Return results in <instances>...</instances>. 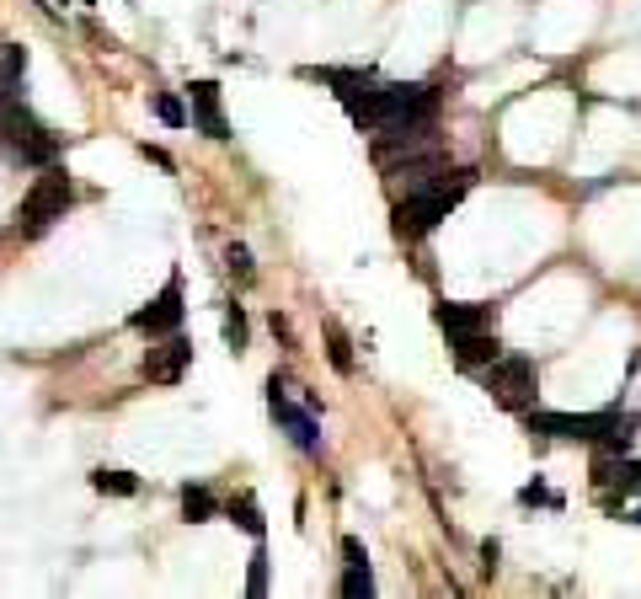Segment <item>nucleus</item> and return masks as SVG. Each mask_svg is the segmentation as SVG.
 Returning a JSON list of instances; mask_svg holds the SVG:
<instances>
[{
	"instance_id": "0eeeda50",
	"label": "nucleus",
	"mask_w": 641,
	"mask_h": 599,
	"mask_svg": "<svg viewBox=\"0 0 641 599\" xmlns=\"http://www.w3.org/2000/svg\"><path fill=\"white\" fill-rule=\"evenodd\" d=\"M187 364H193V343H187L182 332H166L161 343L145 353V380L150 386H177L187 375Z\"/></svg>"
},
{
	"instance_id": "423d86ee",
	"label": "nucleus",
	"mask_w": 641,
	"mask_h": 599,
	"mask_svg": "<svg viewBox=\"0 0 641 599\" xmlns=\"http://www.w3.org/2000/svg\"><path fill=\"white\" fill-rule=\"evenodd\" d=\"M182 311H187V305H182V279L171 273L161 295H155V300L145 305V311H134V316H129V327H134V332H150V337H166V332H177V327H182Z\"/></svg>"
},
{
	"instance_id": "5701e85b",
	"label": "nucleus",
	"mask_w": 641,
	"mask_h": 599,
	"mask_svg": "<svg viewBox=\"0 0 641 599\" xmlns=\"http://www.w3.org/2000/svg\"><path fill=\"white\" fill-rule=\"evenodd\" d=\"M268 327H273V337H284V343H289V337H294V332H289V321H284V316H278V311L268 316Z\"/></svg>"
},
{
	"instance_id": "1a4fd4ad",
	"label": "nucleus",
	"mask_w": 641,
	"mask_h": 599,
	"mask_svg": "<svg viewBox=\"0 0 641 599\" xmlns=\"http://www.w3.org/2000/svg\"><path fill=\"white\" fill-rule=\"evenodd\" d=\"M449 343H455V364H460V370H487L492 359H503V343H497L487 327H476V332H449Z\"/></svg>"
},
{
	"instance_id": "dca6fc26",
	"label": "nucleus",
	"mask_w": 641,
	"mask_h": 599,
	"mask_svg": "<svg viewBox=\"0 0 641 599\" xmlns=\"http://www.w3.org/2000/svg\"><path fill=\"white\" fill-rule=\"evenodd\" d=\"M326 359H332L337 375H353V348H348V337H342V327H326Z\"/></svg>"
},
{
	"instance_id": "9b49d317",
	"label": "nucleus",
	"mask_w": 641,
	"mask_h": 599,
	"mask_svg": "<svg viewBox=\"0 0 641 599\" xmlns=\"http://www.w3.org/2000/svg\"><path fill=\"white\" fill-rule=\"evenodd\" d=\"M342 594L348 599H369L374 594V567H369V557H364V546L353 541H342Z\"/></svg>"
},
{
	"instance_id": "6ab92c4d",
	"label": "nucleus",
	"mask_w": 641,
	"mask_h": 599,
	"mask_svg": "<svg viewBox=\"0 0 641 599\" xmlns=\"http://www.w3.org/2000/svg\"><path fill=\"white\" fill-rule=\"evenodd\" d=\"M155 118H161V124H171V129H182V124H187V107L171 97V91H161V97H155Z\"/></svg>"
},
{
	"instance_id": "f257e3e1",
	"label": "nucleus",
	"mask_w": 641,
	"mask_h": 599,
	"mask_svg": "<svg viewBox=\"0 0 641 599\" xmlns=\"http://www.w3.org/2000/svg\"><path fill=\"white\" fill-rule=\"evenodd\" d=\"M476 188V172L471 166H460V172H444L433 182H422V188H412L396 204V230L401 236H428L439 220H449V214L460 209V198Z\"/></svg>"
},
{
	"instance_id": "2eb2a0df",
	"label": "nucleus",
	"mask_w": 641,
	"mask_h": 599,
	"mask_svg": "<svg viewBox=\"0 0 641 599\" xmlns=\"http://www.w3.org/2000/svg\"><path fill=\"white\" fill-rule=\"evenodd\" d=\"M225 514L236 519V525H241L246 535H257V541H262V530H268V519H262V509H257V498H236V503H230Z\"/></svg>"
},
{
	"instance_id": "f03ea898",
	"label": "nucleus",
	"mask_w": 641,
	"mask_h": 599,
	"mask_svg": "<svg viewBox=\"0 0 641 599\" xmlns=\"http://www.w3.org/2000/svg\"><path fill=\"white\" fill-rule=\"evenodd\" d=\"M0 145H6L22 166H54L59 150H65V140H59V134L43 124V118L22 97L0 107Z\"/></svg>"
},
{
	"instance_id": "6e6552de",
	"label": "nucleus",
	"mask_w": 641,
	"mask_h": 599,
	"mask_svg": "<svg viewBox=\"0 0 641 599\" xmlns=\"http://www.w3.org/2000/svg\"><path fill=\"white\" fill-rule=\"evenodd\" d=\"M268 407H273V418L289 428V439L300 444V450H321V423H316V407L289 402L278 380H268Z\"/></svg>"
},
{
	"instance_id": "393cba45",
	"label": "nucleus",
	"mask_w": 641,
	"mask_h": 599,
	"mask_svg": "<svg viewBox=\"0 0 641 599\" xmlns=\"http://www.w3.org/2000/svg\"><path fill=\"white\" fill-rule=\"evenodd\" d=\"M0 49H6V38H0Z\"/></svg>"
},
{
	"instance_id": "f3484780",
	"label": "nucleus",
	"mask_w": 641,
	"mask_h": 599,
	"mask_svg": "<svg viewBox=\"0 0 641 599\" xmlns=\"http://www.w3.org/2000/svg\"><path fill=\"white\" fill-rule=\"evenodd\" d=\"M225 263H230V273H236L241 284H252V279H257V263H252V252H246L241 241H230V247H225Z\"/></svg>"
},
{
	"instance_id": "ddd939ff",
	"label": "nucleus",
	"mask_w": 641,
	"mask_h": 599,
	"mask_svg": "<svg viewBox=\"0 0 641 599\" xmlns=\"http://www.w3.org/2000/svg\"><path fill=\"white\" fill-rule=\"evenodd\" d=\"M214 514H220V498H214L209 487H182V519L187 525H209Z\"/></svg>"
},
{
	"instance_id": "9d476101",
	"label": "nucleus",
	"mask_w": 641,
	"mask_h": 599,
	"mask_svg": "<svg viewBox=\"0 0 641 599\" xmlns=\"http://www.w3.org/2000/svg\"><path fill=\"white\" fill-rule=\"evenodd\" d=\"M193 124L209 134V140H230V124H225V107H220V86L214 81H193Z\"/></svg>"
},
{
	"instance_id": "39448f33",
	"label": "nucleus",
	"mask_w": 641,
	"mask_h": 599,
	"mask_svg": "<svg viewBox=\"0 0 641 599\" xmlns=\"http://www.w3.org/2000/svg\"><path fill=\"white\" fill-rule=\"evenodd\" d=\"M487 391L503 402L508 412H529L535 407V359H492L487 364Z\"/></svg>"
},
{
	"instance_id": "a211bd4d",
	"label": "nucleus",
	"mask_w": 641,
	"mask_h": 599,
	"mask_svg": "<svg viewBox=\"0 0 641 599\" xmlns=\"http://www.w3.org/2000/svg\"><path fill=\"white\" fill-rule=\"evenodd\" d=\"M225 343L230 348H246V311H241V305H225Z\"/></svg>"
},
{
	"instance_id": "20e7f679",
	"label": "nucleus",
	"mask_w": 641,
	"mask_h": 599,
	"mask_svg": "<svg viewBox=\"0 0 641 599\" xmlns=\"http://www.w3.org/2000/svg\"><path fill=\"white\" fill-rule=\"evenodd\" d=\"M620 412H524L529 434H545V439H583V444H599L609 428H615Z\"/></svg>"
},
{
	"instance_id": "aec40b11",
	"label": "nucleus",
	"mask_w": 641,
	"mask_h": 599,
	"mask_svg": "<svg viewBox=\"0 0 641 599\" xmlns=\"http://www.w3.org/2000/svg\"><path fill=\"white\" fill-rule=\"evenodd\" d=\"M262 589H268V551L257 546V551H252V573H246V594L257 599Z\"/></svg>"
},
{
	"instance_id": "7ed1b4c3",
	"label": "nucleus",
	"mask_w": 641,
	"mask_h": 599,
	"mask_svg": "<svg viewBox=\"0 0 641 599\" xmlns=\"http://www.w3.org/2000/svg\"><path fill=\"white\" fill-rule=\"evenodd\" d=\"M70 177L59 172V166H43V177L33 182V193L22 198V209H17V230H43V225H54V220H65V209H70Z\"/></svg>"
},
{
	"instance_id": "a878e982",
	"label": "nucleus",
	"mask_w": 641,
	"mask_h": 599,
	"mask_svg": "<svg viewBox=\"0 0 641 599\" xmlns=\"http://www.w3.org/2000/svg\"><path fill=\"white\" fill-rule=\"evenodd\" d=\"M86 6H91V0H86Z\"/></svg>"
},
{
	"instance_id": "412c9836",
	"label": "nucleus",
	"mask_w": 641,
	"mask_h": 599,
	"mask_svg": "<svg viewBox=\"0 0 641 599\" xmlns=\"http://www.w3.org/2000/svg\"><path fill=\"white\" fill-rule=\"evenodd\" d=\"M519 503H551V509H561V498H556V493H551V487H545V482H529L524 493H519Z\"/></svg>"
},
{
	"instance_id": "b1692460",
	"label": "nucleus",
	"mask_w": 641,
	"mask_h": 599,
	"mask_svg": "<svg viewBox=\"0 0 641 599\" xmlns=\"http://www.w3.org/2000/svg\"><path fill=\"white\" fill-rule=\"evenodd\" d=\"M636 525H641V509H636Z\"/></svg>"
},
{
	"instance_id": "f8f14e48",
	"label": "nucleus",
	"mask_w": 641,
	"mask_h": 599,
	"mask_svg": "<svg viewBox=\"0 0 641 599\" xmlns=\"http://www.w3.org/2000/svg\"><path fill=\"white\" fill-rule=\"evenodd\" d=\"M433 321H439L444 332H476V327H487V321H492V311H487V305H439Z\"/></svg>"
},
{
	"instance_id": "4468645a",
	"label": "nucleus",
	"mask_w": 641,
	"mask_h": 599,
	"mask_svg": "<svg viewBox=\"0 0 641 599\" xmlns=\"http://www.w3.org/2000/svg\"><path fill=\"white\" fill-rule=\"evenodd\" d=\"M91 487H97V493H113V498H134L139 493V476L134 471H91Z\"/></svg>"
},
{
	"instance_id": "4be33fe9",
	"label": "nucleus",
	"mask_w": 641,
	"mask_h": 599,
	"mask_svg": "<svg viewBox=\"0 0 641 599\" xmlns=\"http://www.w3.org/2000/svg\"><path fill=\"white\" fill-rule=\"evenodd\" d=\"M497 557H503V546H497V541H481V573H497Z\"/></svg>"
}]
</instances>
